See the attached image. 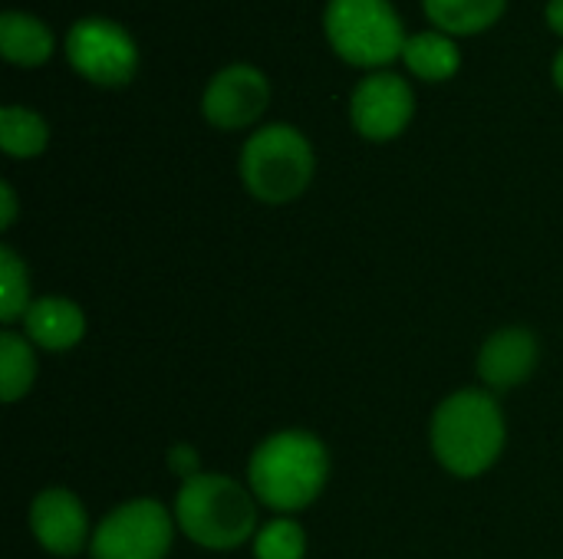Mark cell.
<instances>
[{
  "label": "cell",
  "instance_id": "cell-1",
  "mask_svg": "<svg viewBox=\"0 0 563 559\" xmlns=\"http://www.w3.org/2000/svg\"><path fill=\"white\" fill-rule=\"evenodd\" d=\"M327 478V445L300 428L264 438L247 461V481L254 497L277 514H297L310 507L323 494Z\"/></svg>",
  "mask_w": 563,
  "mask_h": 559
},
{
  "label": "cell",
  "instance_id": "cell-2",
  "mask_svg": "<svg viewBox=\"0 0 563 559\" xmlns=\"http://www.w3.org/2000/svg\"><path fill=\"white\" fill-rule=\"evenodd\" d=\"M432 451L455 478H482L505 451V412L485 389H462L449 395L432 415Z\"/></svg>",
  "mask_w": 563,
  "mask_h": 559
},
{
  "label": "cell",
  "instance_id": "cell-3",
  "mask_svg": "<svg viewBox=\"0 0 563 559\" xmlns=\"http://www.w3.org/2000/svg\"><path fill=\"white\" fill-rule=\"evenodd\" d=\"M257 497L228 474H195L175 494L178 530L205 550H238L257 537Z\"/></svg>",
  "mask_w": 563,
  "mask_h": 559
},
{
  "label": "cell",
  "instance_id": "cell-4",
  "mask_svg": "<svg viewBox=\"0 0 563 559\" xmlns=\"http://www.w3.org/2000/svg\"><path fill=\"white\" fill-rule=\"evenodd\" d=\"M313 148L290 125H264L241 152L244 188L264 204H287L300 198L313 178Z\"/></svg>",
  "mask_w": 563,
  "mask_h": 559
},
{
  "label": "cell",
  "instance_id": "cell-5",
  "mask_svg": "<svg viewBox=\"0 0 563 559\" xmlns=\"http://www.w3.org/2000/svg\"><path fill=\"white\" fill-rule=\"evenodd\" d=\"M323 23L333 49L353 66H386L409 40L389 0H330Z\"/></svg>",
  "mask_w": 563,
  "mask_h": 559
},
{
  "label": "cell",
  "instance_id": "cell-6",
  "mask_svg": "<svg viewBox=\"0 0 563 559\" xmlns=\"http://www.w3.org/2000/svg\"><path fill=\"white\" fill-rule=\"evenodd\" d=\"M175 514L152 497L119 504L92 530V559H165L175 544Z\"/></svg>",
  "mask_w": 563,
  "mask_h": 559
},
{
  "label": "cell",
  "instance_id": "cell-7",
  "mask_svg": "<svg viewBox=\"0 0 563 559\" xmlns=\"http://www.w3.org/2000/svg\"><path fill=\"white\" fill-rule=\"evenodd\" d=\"M66 56L73 69L96 86H125L139 69V49L132 36L106 16H86L73 23L66 36Z\"/></svg>",
  "mask_w": 563,
  "mask_h": 559
},
{
  "label": "cell",
  "instance_id": "cell-8",
  "mask_svg": "<svg viewBox=\"0 0 563 559\" xmlns=\"http://www.w3.org/2000/svg\"><path fill=\"white\" fill-rule=\"evenodd\" d=\"M416 112V96L409 82L396 72H373L366 76L350 102L353 125L369 142H389L406 132Z\"/></svg>",
  "mask_w": 563,
  "mask_h": 559
},
{
  "label": "cell",
  "instance_id": "cell-9",
  "mask_svg": "<svg viewBox=\"0 0 563 559\" xmlns=\"http://www.w3.org/2000/svg\"><path fill=\"white\" fill-rule=\"evenodd\" d=\"M271 102V86L261 69L247 63L224 66L201 96V112L218 128H247L254 125Z\"/></svg>",
  "mask_w": 563,
  "mask_h": 559
},
{
  "label": "cell",
  "instance_id": "cell-10",
  "mask_svg": "<svg viewBox=\"0 0 563 559\" xmlns=\"http://www.w3.org/2000/svg\"><path fill=\"white\" fill-rule=\"evenodd\" d=\"M30 530L36 544L53 557H76L89 540V517L82 501L66 488H46L30 504Z\"/></svg>",
  "mask_w": 563,
  "mask_h": 559
},
{
  "label": "cell",
  "instance_id": "cell-11",
  "mask_svg": "<svg viewBox=\"0 0 563 559\" xmlns=\"http://www.w3.org/2000/svg\"><path fill=\"white\" fill-rule=\"evenodd\" d=\"M541 359V343L525 326L498 329L485 339L478 353V376L492 392H508L525 385Z\"/></svg>",
  "mask_w": 563,
  "mask_h": 559
},
{
  "label": "cell",
  "instance_id": "cell-12",
  "mask_svg": "<svg viewBox=\"0 0 563 559\" xmlns=\"http://www.w3.org/2000/svg\"><path fill=\"white\" fill-rule=\"evenodd\" d=\"M23 329H26L23 336L40 349L66 353L86 336V313L79 310V303L66 297H43L30 303L23 316Z\"/></svg>",
  "mask_w": 563,
  "mask_h": 559
},
{
  "label": "cell",
  "instance_id": "cell-13",
  "mask_svg": "<svg viewBox=\"0 0 563 559\" xmlns=\"http://www.w3.org/2000/svg\"><path fill=\"white\" fill-rule=\"evenodd\" d=\"M0 53L16 66H40L53 53V33L36 16L7 10L0 16Z\"/></svg>",
  "mask_w": 563,
  "mask_h": 559
},
{
  "label": "cell",
  "instance_id": "cell-14",
  "mask_svg": "<svg viewBox=\"0 0 563 559\" xmlns=\"http://www.w3.org/2000/svg\"><path fill=\"white\" fill-rule=\"evenodd\" d=\"M505 3L508 0H422L426 16L439 30L455 33V36L488 30L505 13Z\"/></svg>",
  "mask_w": 563,
  "mask_h": 559
},
{
  "label": "cell",
  "instance_id": "cell-15",
  "mask_svg": "<svg viewBox=\"0 0 563 559\" xmlns=\"http://www.w3.org/2000/svg\"><path fill=\"white\" fill-rule=\"evenodd\" d=\"M402 59L406 66L429 79V82H439V79H452L459 72V46L449 40V33H416L406 40L402 46Z\"/></svg>",
  "mask_w": 563,
  "mask_h": 559
},
{
  "label": "cell",
  "instance_id": "cell-16",
  "mask_svg": "<svg viewBox=\"0 0 563 559\" xmlns=\"http://www.w3.org/2000/svg\"><path fill=\"white\" fill-rule=\"evenodd\" d=\"M36 382V353L26 336L3 329L0 333V395L3 402L23 399Z\"/></svg>",
  "mask_w": 563,
  "mask_h": 559
},
{
  "label": "cell",
  "instance_id": "cell-17",
  "mask_svg": "<svg viewBox=\"0 0 563 559\" xmlns=\"http://www.w3.org/2000/svg\"><path fill=\"white\" fill-rule=\"evenodd\" d=\"M49 142L46 122L23 105L0 109V145L10 158H36Z\"/></svg>",
  "mask_w": 563,
  "mask_h": 559
},
{
  "label": "cell",
  "instance_id": "cell-18",
  "mask_svg": "<svg viewBox=\"0 0 563 559\" xmlns=\"http://www.w3.org/2000/svg\"><path fill=\"white\" fill-rule=\"evenodd\" d=\"M30 273L26 264L10 250L0 247V323H23L26 310H30Z\"/></svg>",
  "mask_w": 563,
  "mask_h": 559
},
{
  "label": "cell",
  "instance_id": "cell-19",
  "mask_svg": "<svg viewBox=\"0 0 563 559\" xmlns=\"http://www.w3.org/2000/svg\"><path fill=\"white\" fill-rule=\"evenodd\" d=\"M307 557V534L297 521L277 517L264 524L254 537V559H303Z\"/></svg>",
  "mask_w": 563,
  "mask_h": 559
},
{
  "label": "cell",
  "instance_id": "cell-20",
  "mask_svg": "<svg viewBox=\"0 0 563 559\" xmlns=\"http://www.w3.org/2000/svg\"><path fill=\"white\" fill-rule=\"evenodd\" d=\"M0 204H3L0 208V227L7 231L13 224V217H16V194H13V188L7 181L0 185Z\"/></svg>",
  "mask_w": 563,
  "mask_h": 559
},
{
  "label": "cell",
  "instance_id": "cell-21",
  "mask_svg": "<svg viewBox=\"0 0 563 559\" xmlns=\"http://www.w3.org/2000/svg\"><path fill=\"white\" fill-rule=\"evenodd\" d=\"M548 23H551L554 33H561L563 36V0H551V3H548Z\"/></svg>",
  "mask_w": 563,
  "mask_h": 559
},
{
  "label": "cell",
  "instance_id": "cell-22",
  "mask_svg": "<svg viewBox=\"0 0 563 559\" xmlns=\"http://www.w3.org/2000/svg\"><path fill=\"white\" fill-rule=\"evenodd\" d=\"M554 82L561 86V92H563V49L558 53V59H554Z\"/></svg>",
  "mask_w": 563,
  "mask_h": 559
}]
</instances>
